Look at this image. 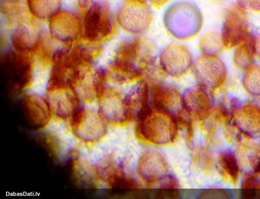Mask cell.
I'll list each match as a JSON object with an SVG mask.
<instances>
[{
    "mask_svg": "<svg viewBox=\"0 0 260 199\" xmlns=\"http://www.w3.org/2000/svg\"><path fill=\"white\" fill-rule=\"evenodd\" d=\"M158 60L154 46L147 39H127L118 44L108 72L119 84L138 82L146 78Z\"/></svg>",
    "mask_w": 260,
    "mask_h": 199,
    "instance_id": "cell-1",
    "label": "cell"
},
{
    "mask_svg": "<svg viewBox=\"0 0 260 199\" xmlns=\"http://www.w3.org/2000/svg\"><path fill=\"white\" fill-rule=\"evenodd\" d=\"M137 122L136 136L143 143L167 146L174 143L177 138L179 126L177 119L153 107Z\"/></svg>",
    "mask_w": 260,
    "mask_h": 199,
    "instance_id": "cell-2",
    "label": "cell"
},
{
    "mask_svg": "<svg viewBox=\"0 0 260 199\" xmlns=\"http://www.w3.org/2000/svg\"><path fill=\"white\" fill-rule=\"evenodd\" d=\"M106 122L101 114L94 110L79 109L72 119L73 134L84 144H95L106 135Z\"/></svg>",
    "mask_w": 260,
    "mask_h": 199,
    "instance_id": "cell-3",
    "label": "cell"
},
{
    "mask_svg": "<svg viewBox=\"0 0 260 199\" xmlns=\"http://www.w3.org/2000/svg\"><path fill=\"white\" fill-rule=\"evenodd\" d=\"M191 70L198 84L211 91L222 87L228 77L226 65L218 56L202 54L193 62Z\"/></svg>",
    "mask_w": 260,
    "mask_h": 199,
    "instance_id": "cell-4",
    "label": "cell"
},
{
    "mask_svg": "<svg viewBox=\"0 0 260 199\" xmlns=\"http://www.w3.org/2000/svg\"><path fill=\"white\" fill-rule=\"evenodd\" d=\"M251 34L248 11L237 3L231 5L225 12L221 31L225 49H234Z\"/></svg>",
    "mask_w": 260,
    "mask_h": 199,
    "instance_id": "cell-5",
    "label": "cell"
},
{
    "mask_svg": "<svg viewBox=\"0 0 260 199\" xmlns=\"http://www.w3.org/2000/svg\"><path fill=\"white\" fill-rule=\"evenodd\" d=\"M118 13L119 26L130 34L145 32L153 21V13L146 0H125Z\"/></svg>",
    "mask_w": 260,
    "mask_h": 199,
    "instance_id": "cell-6",
    "label": "cell"
},
{
    "mask_svg": "<svg viewBox=\"0 0 260 199\" xmlns=\"http://www.w3.org/2000/svg\"><path fill=\"white\" fill-rule=\"evenodd\" d=\"M47 102L52 115L60 121L72 120L79 110L76 93L62 81L52 82Z\"/></svg>",
    "mask_w": 260,
    "mask_h": 199,
    "instance_id": "cell-7",
    "label": "cell"
},
{
    "mask_svg": "<svg viewBox=\"0 0 260 199\" xmlns=\"http://www.w3.org/2000/svg\"><path fill=\"white\" fill-rule=\"evenodd\" d=\"M146 81L150 88L151 107L174 117L177 121L188 115L184 109L183 95L176 88L159 81Z\"/></svg>",
    "mask_w": 260,
    "mask_h": 199,
    "instance_id": "cell-8",
    "label": "cell"
},
{
    "mask_svg": "<svg viewBox=\"0 0 260 199\" xmlns=\"http://www.w3.org/2000/svg\"><path fill=\"white\" fill-rule=\"evenodd\" d=\"M125 95L115 88L104 90L99 97L100 113L105 121L112 125H121L129 121Z\"/></svg>",
    "mask_w": 260,
    "mask_h": 199,
    "instance_id": "cell-9",
    "label": "cell"
},
{
    "mask_svg": "<svg viewBox=\"0 0 260 199\" xmlns=\"http://www.w3.org/2000/svg\"><path fill=\"white\" fill-rule=\"evenodd\" d=\"M161 68L167 76L179 78L185 76L193 63L189 50L180 44H172L161 52L159 58Z\"/></svg>",
    "mask_w": 260,
    "mask_h": 199,
    "instance_id": "cell-10",
    "label": "cell"
},
{
    "mask_svg": "<svg viewBox=\"0 0 260 199\" xmlns=\"http://www.w3.org/2000/svg\"><path fill=\"white\" fill-rule=\"evenodd\" d=\"M211 91L198 84L189 88L183 95L185 112L190 117L203 120L209 117L214 108Z\"/></svg>",
    "mask_w": 260,
    "mask_h": 199,
    "instance_id": "cell-11",
    "label": "cell"
},
{
    "mask_svg": "<svg viewBox=\"0 0 260 199\" xmlns=\"http://www.w3.org/2000/svg\"><path fill=\"white\" fill-rule=\"evenodd\" d=\"M137 171L142 180L153 185L160 183L169 175V165L160 152L148 151L140 158Z\"/></svg>",
    "mask_w": 260,
    "mask_h": 199,
    "instance_id": "cell-12",
    "label": "cell"
},
{
    "mask_svg": "<svg viewBox=\"0 0 260 199\" xmlns=\"http://www.w3.org/2000/svg\"><path fill=\"white\" fill-rule=\"evenodd\" d=\"M21 109L25 123L35 129L47 126L52 116L47 102L36 96H27L21 104Z\"/></svg>",
    "mask_w": 260,
    "mask_h": 199,
    "instance_id": "cell-13",
    "label": "cell"
},
{
    "mask_svg": "<svg viewBox=\"0 0 260 199\" xmlns=\"http://www.w3.org/2000/svg\"><path fill=\"white\" fill-rule=\"evenodd\" d=\"M125 100L129 121H137L151 107L148 82L146 80L137 82L125 95Z\"/></svg>",
    "mask_w": 260,
    "mask_h": 199,
    "instance_id": "cell-14",
    "label": "cell"
},
{
    "mask_svg": "<svg viewBox=\"0 0 260 199\" xmlns=\"http://www.w3.org/2000/svg\"><path fill=\"white\" fill-rule=\"evenodd\" d=\"M233 122L236 128L248 137L260 135V108L252 103L237 107L233 113Z\"/></svg>",
    "mask_w": 260,
    "mask_h": 199,
    "instance_id": "cell-15",
    "label": "cell"
},
{
    "mask_svg": "<svg viewBox=\"0 0 260 199\" xmlns=\"http://www.w3.org/2000/svg\"><path fill=\"white\" fill-rule=\"evenodd\" d=\"M254 41L255 36L251 34L234 48L233 61L238 71L244 72L254 63L256 58Z\"/></svg>",
    "mask_w": 260,
    "mask_h": 199,
    "instance_id": "cell-16",
    "label": "cell"
},
{
    "mask_svg": "<svg viewBox=\"0 0 260 199\" xmlns=\"http://www.w3.org/2000/svg\"><path fill=\"white\" fill-rule=\"evenodd\" d=\"M199 48L202 54L218 56L226 49L221 32L216 31H209L203 35L200 40Z\"/></svg>",
    "mask_w": 260,
    "mask_h": 199,
    "instance_id": "cell-17",
    "label": "cell"
},
{
    "mask_svg": "<svg viewBox=\"0 0 260 199\" xmlns=\"http://www.w3.org/2000/svg\"><path fill=\"white\" fill-rule=\"evenodd\" d=\"M218 163L222 174L232 183H236L240 171L236 154L230 150L223 151L219 154Z\"/></svg>",
    "mask_w": 260,
    "mask_h": 199,
    "instance_id": "cell-18",
    "label": "cell"
},
{
    "mask_svg": "<svg viewBox=\"0 0 260 199\" xmlns=\"http://www.w3.org/2000/svg\"><path fill=\"white\" fill-rule=\"evenodd\" d=\"M242 84L248 94L260 98V64L254 63L244 72Z\"/></svg>",
    "mask_w": 260,
    "mask_h": 199,
    "instance_id": "cell-19",
    "label": "cell"
},
{
    "mask_svg": "<svg viewBox=\"0 0 260 199\" xmlns=\"http://www.w3.org/2000/svg\"><path fill=\"white\" fill-rule=\"evenodd\" d=\"M160 183V185L154 192V198L176 199L180 197L179 183L175 177L168 175Z\"/></svg>",
    "mask_w": 260,
    "mask_h": 199,
    "instance_id": "cell-20",
    "label": "cell"
},
{
    "mask_svg": "<svg viewBox=\"0 0 260 199\" xmlns=\"http://www.w3.org/2000/svg\"><path fill=\"white\" fill-rule=\"evenodd\" d=\"M241 195L243 198H260V175H247L241 186Z\"/></svg>",
    "mask_w": 260,
    "mask_h": 199,
    "instance_id": "cell-21",
    "label": "cell"
},
{
    "mask_svg": "<svg viewBox=\"0 0 260 199\" xmlns=\"http://www.w3.org/2000/svg\"><path fill=\"white\" fill-rule=\"evenodd\" d=\"M28 2L32 12L40 16L51 14L59 6L58 0H28Z\"/></svg>",
    "mask_w": 260,
    "mask_h": 199,
    "instance_id": "cell-22",
    "label": "cell"
},
{
    "mask_svg": "<svg viewBox=\"0 0 260 199\" xmlns=\"http://www.w3.org/2000/svg\"><path fill=\"white\" fill-rule=\"evenodd\" d=\"M202 198H227L228 192L222 189H210L204 191L201 195Z\"/></svg>",
    "mask_w": 260,
    "mask_h": 199,
    "instance_id": "cell-23",
    "label": "cell"
},
{
    "mask_svg": "<svg viewBox=\"0 0 260 199\" xmlns=\"http://www.w3.org/2000/svg\"><path fill=\"white\" fill-rule=\"evenodd\" d=\"M236 3L247 11L260 12V0H237Z\"/></svg>",
    "mask_w": 260,
    "mask_h": 199,
    "instance_id": "cell-24",
    "label": "cell"
},
{
    "mask_svg": "<svg viewBox=\"0 0 260 199\" xmlns=\"http://www.w3.org/2000/svg\"><path fill=\"white\" fill-rule=\"evenodd\" d=\"M154 7L159 8L167 4L171 0H147Z\"/></svg>",
    "mask_w": 260,
    "mask_h": 199,
    "instance_id": "cell-25",
    "label": "cell"
},
{
    "mask_svg": "<svg viewBox=\"0 0 260 199\" xmlns=\"http://www.w3.org/2000/svg\"><path fill=\"white\" fill-rule=\"evenodd\" d=\"M254 44L256 58L260 61V34L255 36Z\"/></svg>",
    "mask_w": 260,
    "mask_h": 199,
    "instance_id": "cell-26",
    "label": "cell"
}]
</instances>
